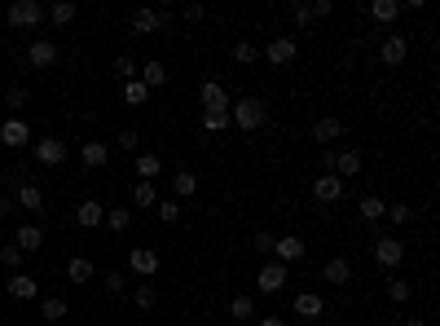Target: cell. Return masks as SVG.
Listing matches in <instances>:
<instances>
[{"label":"cell","mask_w":440,"mask_h":326,"mask_svg":"<svg viewBox=\"0 0 440 326\" xmlns=\"http://www.w3.org/2000/svg\"><path fill=\"white\" fill-rule=\"evenodd\" d=\"M229 119L238 128H247V133H255V128L269 124V106L260 97H238V102H229Z\"/></svg>","instance_id":"1"},{"label":"cell","mask_w":440,"mask_h":326,"mask_svg":"<svg viewBox=\"0 0 440 326\" xmlns=\"http://www.w3.org/2000/svg\"><path fill=\"white\" fill-rule=\"evenodd\" d=\"M44 22V5H40V0H13V5H9V27H40Z\"/></svg>","instance_id":"2"},{"label":"cell","mask_w":440,"mask_h":326,"mask_svg":"<svg viewBox=\"0 0 440 326\" xmlns=\"http://www.w3.org/2000/svg\"><path fill=\"white\" fill-rule=\"evenodd\" d=\"M374 260H379L383 269H396L401 260H405L401 238H392V234H374Z\"/></svg>","instance_id":"3"},{"label":"cell","mask_w":440,"mask_h":326,"mask_svg":"<svg viewBox=\"0 0 440 326\" xmlns=\"http://www.w3.org/2000/svg\"><path fill=\"white\" fill-rule=\"evenodd\" d=\"M31 145H36V159L44 163V168H62V163H67V141L62 137H40Z\"/></svg>","instance_id":"4"},{"label":"cell","mask_w":440,"mask_h":326,"mask_svg":"<svg viewBox=\"0 0 440 326\" xmlns=\"http://www.w3.org/2000/svg\"><path fill=\"white\" fill-rule=\"evenodd\" d=\"M304 256H308L304 238H295V234L273 238V260H278V265H295V260H304Z\"/></svg>","instance_id":"5"},{"label":"cell","mask_w":440,"mask_h":326,"mask_svg":"<svg viewBox=\"0 0 440 326\" xmlns=\"http://www.w3.org/2000/svg\"><path fill=\"white\" fill-rule=\"evenodd\" d=\"M255 287L265 291V296H278V291L286 287V265H278V260H269V265L255 273Z\"/></svg>","instance_id":"6"},{"label":"cell","mask_w":440,"mask_h":326,"mask_svg":"<svg viewBox=\"0 0 440 326\" xmlns=\"http://www.w3.org/2000/svg\"><path fill=\"white\" fill-rule=\"evenodd\" d=\"M265 58L273 62V67H286V62H295V58H300V44L291 40V36H273L269 48H265Z\"/></svg>","instance_id":"7"},{"label":"cell","mask_w":440,"mask_h":326,"mask_svg":"<svg viewBox=\"0 0 440 326\" xmlns=\"http://www.w3.org/2000/svg\"><path fill=\"white\" fill-rule=\"evenodd\" d=\"M0 141L9 145V150H22V145L31 141V128H27V119H18V115H9L5 124H0Z\"/></svg>","instance_id":"8"},{"label":"cell","mask_w":440,"mask_h":326,"mask_svg":"<svg viewBox=\"0 0 440 326\" xmlns=\"http://www.w3.org/2000/svg\"><path fill=\"white\" fill-rule=\"evenodd\" d=\"M128 269H133L137 278H154V273H159V252H150V247H133V252H128Z\"/></svg>","instance_id":"9"},{"label":"cell","mask_w":440,"mask_h":326,"mask_svg":"<svg viewBox=\"0 0 440 326\" xmlns=\"http://www.w3.org/2000/svg\"><path fill=\"white\" fill-rule=\"evenodd\" d=\"M163 22H168V9H150V5H145V9L133 13V31H137V36H154Z\"/></svg>","instance_id":"10"},{"label":"cell","mask_w":440,"mask_h":326,"mask_svg":"<svg viewBox=\"0 0 440 326\" xmlns=\"http://www.w3.org/2000/svg\"><path fill=\"white\" fill-rule=\"evenodd\" d=\"M27 62H31L36 71H48V67H58V44H53V40H36V44L27 48Z\"/></svg>","instance_id":"11"},{"label":"cell","mask_w":440,"mask_h":326,"mask_svg":"<svg viewBox=\"0 0 440 326\" xmlns=\"http://www.w3.org/2000/svg\"><path fill=\"white\" fill-rule=\"evenodd\" d=\"M313 199L317 203H339V199H344V181H339L335 172L317 176V181H313Z\"/></svg>","instance_id":"12"},{"label":"cell","mask_w":440,"mask_h":326,"mask_svg":"<svg viewBox=\"0 0 440 326\" xmlns=\"http://www.w3.org/2000/svg\"><path fill=\"white\" fill-rule=\"evenodd\" d=\"M405 53H410V40H405V36H387L379 44V62H383V67H401Z\"/></svg>","instance_id":"13"},{"label":"cell","mask_w":440,"mask_h":326,"mask_svg":"<svg viewBox=\"0 0 440 326\" xmlns=\"http://www.w3.org/2000/svg\"><path fill=\"white\" fill-rule=\"evenodd\" d=\"M199 102H203V110H229V93H225V84H216V79H203Z\"/></svg>","instance_id":"14"},{"label":"cell","mask_w":440,"mask_h":326,"mask_svg":"<svg viewBox=\"0 0 440 326\" xmlns=\"http://www.w3.org/2000/svg\"><path fill=\"white\" fill-rule=\"evenodd\" d=\"M321 278L331 282V287H344V282H352V265H348V256H331L321 265Z\"/></svg>","instance_id":"15"},{"label":"cell","mask_w":440,"mask_h":326,"mask_svg":"<svg viewBox=\"0 0 440 326\" xmlns=\"http://www.w3.org/2000/svg\"><path fill=\"white\" fill-rule=\"evenodd\" d=\"M102 221H106V207L97 203V199H84V203L75 207V225H79V230H97Z\"/></svg>","instance_id":"16"},{"label":"cell","mask_w":440,"mask_h":326,"mask_svg":"<svg viewBox=\"0 0 440 326\" xmlns=\"http://www.w3.org/2000/svg\"><path fill=\"white\" fill-rule=\"evenodd\" d=\"M291 308H295V318H308V322L326 313V304H321V296H317V291H300V296L291 300Z\"/></svg>","instance_id":"17"},{"label":"cell","mask_w":440,"mask_h":326,"mask_svg":"<svg viewBox=\"0 0 440 326\" xmlns=\"http://www.w3.org/2000/svg\"><path fill=\"white\" fill-rule=\"evenodd\" d=\"M5 291H9L13 300H36L40 296V282L31 278V273H13V278L5 282Z\"/></svg>","instance_id":"18"},{"label":"cell","mask_w":440,"mask_h":326,"mask_svg":"<svg viewBox=\"0 0 440 326\" xmlns=\"http://www.w3.org/2000/svg\"><path fill=\"white\" fill-rule=\"evenodd\" d=\"M308 137H313V141H339V137H344V119H335V115H326V119H317L313 128H308Z\"/></svg>","instance_id":"19"},{"label":"cell","mask_w":440,"mask_h":326,"mask_svg":"<svg viewBox=\"0 0 440 326\" xmlns=\"http://www.w3.org/2000/svg\"><path fill=\"white\" fill-rule=\"evenodd\" d=\"M361 150H339L335 155V176H339V181H348V176H356V172H361Z\"/></svg>","instance_id":"20"},{"label":"cell","mask_w":440,"mask_h":326,"mask_svg":"<svg viewBox=\"0 0 440 326\" xmlns=\"http://www.w3.org/2000/svg\"><path fill=\"white\" fill-rule=\"evenodd\" d=\"M13 247H18L22 256H27V252H40V247H44V230H40V225H18V238H13Z\"/></svg>","instance_id":"21"},{"label":"cell","mask_w":440,"mask_h":326,"mask_svg":"<svg viewBox=\"0 0 440 326\" xmlns=\"http://www.w3.org/2000/svg\"><path fill=\"white\" fill-rule=\"evenodd\" d=\"M383 211H387V203L379 199V194H366V199L356 203V216H361L366 225H379V221H383Z\"/></svg>","instance_id":"22"},{"label":"cell","mask_w":440,"mask_h":326,"mask_svg":"<svg viewBox=\"0 0 440 326\" xmlns=\"http://www.w3.org/2000/svg\"><path fill=\"white\" fill-rule=\"evenodd\" d=\"M79 159H84V168H106V163H110V145L106 141H84Z\"/></svg>","instance_id":"23"},{"label":"cell","mask_w":440,"mask_h":326,"mask_svg":"<svg viewBox=\"0 0 440 326\" xmlns=\"http://www.w3.org/2000/svg\"><path fill=\"white\" fill-rule=\"evenodd\" d=\"M137 79H141V84L154 93V89H163V84H168V67H163V62H145Z\"/></svg>","instance_id":"24"},{"label":"cell","mask_w":440,"mask_h":326,"mask_svg":"<svg viewBox=\"0 0 440 326\" xmlns=\"http://www.w3.org/2000/svg\"><path fill=\"white\" fill-rule=\"evenodd\" d=\"M18 207H22V211H44V190L31 185V181L18 185Z\"/></svg>","instance_id":"25"},{"label":"cell","mask_w":440,"mask_h":326,"mask_svg":"<svg viewBox=\"0 0 440 326\" xmlns=\"http://www.w3.org/2000/svg\"><path fill=\"white\" fill-rule=\"evenodd\" d=\"M75 13H79L75 0H58V5H48V9H44V18H53L58 27H67V22H75Z\"/></svg>","instance_id":"26"},{"label":"cell","mask_w":440,"mask_h":326,"mask_svg":"<svg viewBox=\"0 0 440 326\" xmlns=\"http://www.w3.org/2000/svg\"><path fill=\"white\" fill-rule=\"evenodd\" d=\"M366 13H370L374 22H396V18H401V5H396V0H374Z\"/></svg>","instance_id":"27"},{"label":"cell","mask_w":440,"mask_h":326,"mask_svg":"<svg viewBox=\"0 0 440 326\" xmlns=\"http://www.w3.org/2000/svg\"><path fill=\"white\" fill-rule=\"evenodd\" d=\"M133 172L141 176V181H154V176L163 172V159H159V155H137V163H133Z\"/></svg>","instance_id":"28"},{"label":"cell","mask_w":440,"mask_h":326,"mask_svg":"<svg viewBox=\"0 0 440 326\" xmlns=\"http://www.w3.org/2000/svg\"><path fill=\"white\" fill-rule=\"evenodd\" d=\"M229 313H234L238 322H247V318H255V296H247V291H238V296L229 300Z\"/></svg>","instance_id":"29"},{"label":"cell","mask_w":440,"mask_h":326,"mask_svg":"<svg viewBox=\"0 0 440 326\" xmlns=\"http://www.w3.org/2000/svg\"><path fill=\"white\" fill-rule=\"evenodd\" d=\"M93 273H97L93 260H84V256H75L71 265H67V278H71V282H93Z\"/></svg>","instance_id":"30"},{"label":"cell","mask_w":440,"mask_h":326,"mask_svg":"<svg viewBox=\"0 0 440 326\" xmlns=\"http://www.w3.org/2000/svg\"><path fill=\"white\" fill-rule=\"evenodd\" d=\"M40 318H44V322H62V318H67V300H62V296L40 300Z\"/></svg>","instance_id":"31"},{"label":"cell","mask_w":440,"mask_h":326,"mask_svg":"<svg viewBox=\"0 0 440 326\" xmlns=\"http://www.w3.org/2000/svg\"><path fill=\"white\" fill-rule=\"evenodd\" d=\"M106 225H110L115 234H124L128 225H133V207H106Z\"/></svg>","instance_id":"32"},{"label":"cell","mask_w":440,"mask_h":326,"mask_svg":"<svg viewBox=\"0 0 440 326\" xmlns=\"http://www.w3.org/2000/svg\"><path fill=\"white\" fill-rule=\"evenodd\" d=\"M124 102L128 106H145V102H150V89H145L141 79H128V84H124Z\"/></svg>","instance_id":"33"},{"label":"cell","mask_w":440,"mask_h":326,"mask_svg":"<svg viewBox=\"0 0 440 326\" xmlns=\"http://www.w3.org/2000/svg\"><path fill=\"white\" fill-rule=\"evenodd\" d=\"M159 194H154V181H137L133 185V207H154Z\"/></svg>","instance_id":"34"},{"label":"cell","mask_w":440,"mask_h":326,"mask_svg":"<svg viewBox=\"0 0 440 326\" xmlns=\"http://www.w3.org/2000/svg\"><path fill=\"white\" fill-rule=\"evenodd\" d=\"M172 190H176V194H181V199H189V194H199V176H194V172H185V168H181V172H176V176H172Z\"/></svg>","instance_id":"35"},{"label":"cell","mask_w":440,"mask_h":326,"mask_svg":"<svg viewBox=\"0 0 440 326\" xmlns=\"http://www.w3.org/2000/svg\"><path fill=\"white\" fill-rule=\"evenodd\" d=\"M154 216H159L163 225H176V221H181V203H176V199H159V203H154Z\"/></svg>","instance_id":"36"},{"label":"cell","mask_w":440,"mask_h":326,"mask_svg":"<svg viewBox=\"0 0 440 326\" xmlns=\"http://www.w3.org/2000/svg\"><path fill=\"white\" fill-rule=\"evenodd\" d=\"M234 119H229V110H203V128L207 133H225Z\"/></svg>","instance_id":"37"},{"label":"cell","mask_w":440,"mask_h":326,"mask_svg":"<svg viewBox=\"0 0 440 326\" xmlns=\"http://www.w3.org/2000/svg\"><path fill=\"white\" fill-rule=\"evenodd\" d=\"M387 296H392L396 304H405V300L414 296V282L410 278H387Z\"/></svg>","instance_id":"38"},{"label":"cell","mask_w":440,"mask_h":326,"mask_svg":"<svg viewBox=\"0 0 440 326\" xmlns=\"http://www.w3.org/2000/svg\"><path fill=\"white\" fill-rule=\"evenodd\" d=\"M133 300H137V308H154V304H159V287H154V282H141V287L133 291Z\"/></svg>","instance_id":"39"},{"label":"cell","mask_w":440,"mask_h":326,"mask_svg":"<svg viewBox=\"0 0 440 326\" xmlns=\"http://www.w3.org/2000/svg\"><path fill=\"white\" fill-rule=\"evenodd\" d=\"M383 216L392 221V225H410V221H414V207H410V203H387Z\"/></svg>","instance_id":"40"},{"label":"cell","mask_w":440,"mask_h":326,"mask_svg":"<svg viewBox=\"0 0 440 326\" xmlns=\"http://www.w3.org/2000/svg\"><path fill=\"white\" fill-rule=\"evenodd\" d=\"M255 58H260V48H255L251 40H238V44H234V62H242V67H251Z\"/></svg>","instance_id":"41"},{"label":"cell","mask_w":440,"mask_h":326,"mask_svg":"<svg viewBox=\"0 0 440 326\" xmlns=\"http://www.w3.org/2000/svg\"><path fill=\"white\" fill-rule=\"evenodd\" d=\"M102 287L110 291V296H124V291H128V278H124L119 269H110V273H102Z\"/></svg>","instance_id":"42"},{"label":"cell","mask_w":440,"mask_h":326,"mask_svg":"<svg viewBox=\"0 0 440 326\" xmlns=\"http://www.w3.org/2000/svg\"><path fill=\"white\" fill-rule=\"evenodd\" d=\"M115 75H119L124 84H128V79H137V75H141V67H137V62L124 53V58H115Z\"/></svg>","instance_id":"43"},{"label":"cell","mask_w":440,"mask_h":326,"mask_svg":"<svg viewBox=\"0 0 440 326\" xmlns=\"http://www.w3.org/2000/svg\"><path fill=\"white\" fill-rule=\"evenodd\" d=\"M115 145H119L124 155H133L137 145H141V133H133V128H128V133H119V137H115Z\"/></svg>","instance_id":"44"},{"label":"cell","mask_w":440,"mask_h":326,"mask_svg":"<svg viewBox=\"0 0 440 326\" xmlns=\"http://www.w3.org/2000/svg\"><path fill=\"white\" fill-rule=\"evenodd\" d=\"M27 102H31V97H27V89H9V93H5V106H9V110H22Z\"/></svg>","instance_id":"45"},{"label":"cell","mask_w":440,"mask_h":326,"mask_svg":"<svg viewBox=\"0 0 440 326\" xmlns=\"http://www.w3.org/2000/svg\"><path fill=\"white\" fill-rule=\"evenodd\" d=\"M0 265H5V269H18V265H22V252H18V247H0Z\"/></svg>","instance_id":"46"},{"label":"cell","mask_w":440,"mask_h":326,"mask_svg":"<svg viewBox=\"0 0 440 326\" xmlns=\"http://www.w3.org/2000/svg\"><path fill=\"white\" fill-rule=\"evenodd\" d=\"M181 18H185V22H203V18H207V5H185Z\"/></svg>","instance_id":"47"},{"label":"cell","mask_w":440,"mask_h":326,"mask_svg":"<svg viewBox=\"0 0 440 326\" xmlns=\"http://www.w3.org/2000/svg\"><path fill=\"white\" fill-rule=\"evenodd\" d=\"M251 247H255V252H265V256H269V252H273V234H265V230H260V234L251 238Z\"/></svg>","instance_id":"48"},{"label":"cell","mask_w":440,"mask_h":326,"mask_svg":"<svg viewBox=\"0 0 440 326\" xmlns=\"http://www.w3.org/2000/svg\"><path fill=\"white\" fill-rule=\"evenodd\" d=\"M308 13H313V18H331L335 5H331V0H317V5H308Z\"/></svg>","instance_id":"49"},{"label":"cell","mask_w":440,"mask_h":326,"mask_svg":"<svg viewBox=\"0 0 440 326\" xmlns=\"http://www.w3.org/2000/svg\"><path fill=\"white\" fill-rule=\"evenodd\" d=\"M291 18H295L300 27H308V22H313V13H308V5H291Z\"/></svg>","instance_id":"50"},{"label":"cell","mask_w":440,"mask_h":326,"mask_svg":"<svg viewBox=\"0 0 440 326\" xmlns=\"http://www.w3.org/2000/svg\"><path fill=\"white\" fill-rule=\"evenodd\" d=\"M260 326H291L286 318H260Z\"/></svg>","instance_id":"51"},{"label":"cell","mask_w":440,"mask_h":326,"mask_svg":"<svg viewBox=\"0 0 440 326\" xmlns=\"http://www.w3.org/2000/svg\"><path fill=\"white\" fill-rule=\"evenodd\" d=\"M9 211H13V199L5 194V199H0V216H9Z\"/></svg>","instance_id":"52"},{"label":"cell","mask_w":440,"mask_h":326,"mask_svg":"<svg viewBox=\"0 0 440 326\" xmlns=\"http://www.w3.org/2000/svg\"><path fill=\"white\" fill-rule=\"evenodd\" d=\"M405 326H427V322H422V318H410V322H405Z\"/></svg>","instance_id":"53"}]
</instances>
